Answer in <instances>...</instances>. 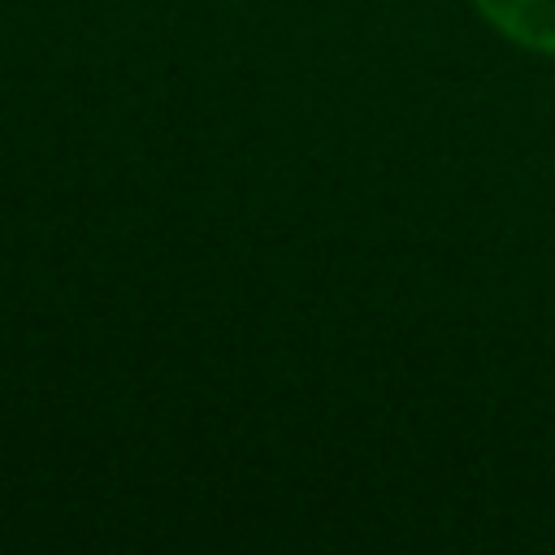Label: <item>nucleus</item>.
Segmentation results:
<instances>
[{
    "instance_id": "nucleus-1",
    "label": "nucleus",
    "mask_w": 555,
    "mask_h": 555,
    "mask_svg": "<svg viewBox=\"0 0 555 555\" xmlns=\"http://www.w3.org/2000/svg\"><path fill=\"white\" fill-rule=\"evenodd\" d=\"M477 9L507 39L533 52H555V0H477Z\"/></svg>"
}]
</instances>
